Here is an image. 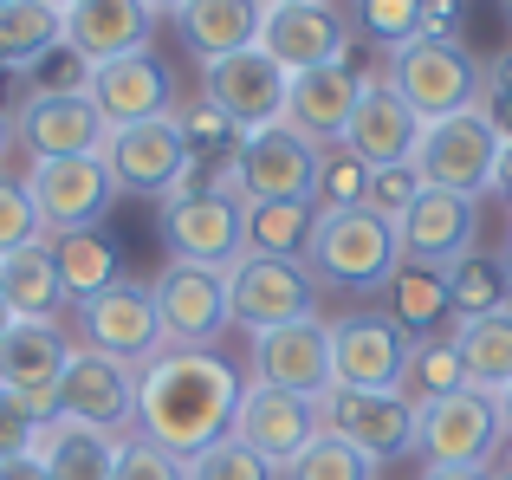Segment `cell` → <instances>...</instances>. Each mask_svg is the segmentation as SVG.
<instances>
[{
  "instance_id": "48",
  "label": "cell",
  "mask_w": 512,
  "mask_h": 480,
  "mask_svg": "<svg viewBox=\"0 0 512 480\" xmlns=\"http://www.w3.org/2000/svg\"><path fill=\"white\" fill-rule=\"evenodd\" d=\"M422 480H493L487 468H422Z\"/></svg>"
},
{
  "instance_id": "6",
  "label": "cell",
  "mask_w": 512,
  "mask_h": 480,
  "mask_svg": "<svg viewBox=\"0 0 512 480\" xmlns=\"http://www.w3.org/2000/svg\"><path fill=\"white\" fill-rule=\"evenodd\" d=\"M500 150L506 143L493 137V124L480 111H461V117H441V124H422V143H415V176L428 189H448V195H480L493 189L500 176Z\"/></svg>"
},
{
  "instance_id": "37",
  "label": "cell",
  "mask_w": 512,
  "mask_h": 480,
  "mask_svg": "<svg viewBox=\"0 0 512 480\" xmlns=\"http://www.w3.org/2000/svg\"><path fill=\"white\" fill-rule=\"evenodd\" d=\"M286 480H376V461L357 455V448L338 442V435H318V442L286 468Z\"/></svg>"
},
{
  "instance_id": "11",
  "label": "cell",
  "mask_w": 512,
  "mask_h": 480,
  "mask_svg": "<svg viewBox=\"0 0 512 480\" xmlns=\"http://www.w3.org/2000/svg\"><path fill=\"white\" fill-rule=\"evenodd\" d=\"M286 91H292V78L279 72L260 46H253V52H234V59L201 65V98H208V111H221L240 137L286 124Z\"/></svg>"
},
{
  "instance_id": "49",
  "label": "cell",
  "mask_w": 512,
  "mask_h": 480,
  "mask_svg": "<svg viewBox=\"0 0 512 480\" xmlns=\"http://www.w3.org/2000/svg\"><path fill=\"white\" fill-rule=\"evenodd\" d=\"M493 189H500L506 202H512V143H506V150H500V176H493Z\"/></svg>"
},
{
  "instance_id": "46",
  "label": "cell",
  "mask_w": 512,
  "mask_h": 480,
  "mask_svg": "<svg viewBox=\"0 0 512 480\" xmlns=\"http://www.w3.org/2000/svg\"><path fill=\"white\" fill-rule=\"evenodd\" d=\"M33 442H39V422L26 416V409L13 403L7 390H0V461H13V455H33Z\"/></svg>"
},
{
  "instance_id": "23",
  "label": "cell",
  "mask_w": 512,
  "mask_h": 480,
  "mask_svg": "<svg viewBox=\"0 0 512 480\" xmlns=\"http://www.w3.org/2000/svg\"><path fill=\"white\" fill-rule=\"evenodd\" d=\"M402 357H409V338H402L396 318H338L331 325V390H396Z\"/></svg>"
},
{
  "instance_id": "34",
  "label": "cell",
  "mask_w": 512,
  "mask_h": 480,
  "mask_svg": "<svg viewBox=\"0 0 512 480\" xmlns=\"http://www.w3.org/2000/svg\"><path fill=\"white\" fill-rule=\"evenodd\" d=\"M59 39H65V13H52L46 0H13V7H0V65H7V72H33Z\"/></svg>"
},
{
  "instance_id": "43",
  "label": "cell",
  "mask_w": 512,
  "mask_h": 480,
  "mask_svg": "<svg viewBox=\"0 0 512 480\" xmlns=\"http://www.w3.org/2000/svg\"><path fill=\"white\" fill-rule=\"evenodd\" d=\"M91 72H98V65H91L78 46L59 39V46L33 65V91H46V98H72V91H91Z\"/></svg>"
},
{
  "instance_id": "4",
  "label": "cell",
  "mask_w": 512,
  "mask_h": 480,
  "mask_svg": "<svg viewBox=\"0 0 512 480\" xmlns=\"http://www.w3.org/2000/svg\"><path fill=\"white\" fill-rule=\"evenodd\" d=\"M312 273H325L344 292H383L402 266V240L389 221H376L370 208H344V215H318L312 234Z\"/></svg>"
},
{
  "instance_id": "50",
  "label": "cell",
  "mask_w": 512,
  "mask_h": 480,
  "mask_svg": "<svg viewBox=\"0 0 512 480\" xmlns=\"http://www.w3.org/2000/svg\"><path fill=\"white\" fill-rule=\"evenodd\" d=\"M500 422H506V442H512V383H506V396H500Z\"/></svg>"
},
{
  "instance_id": "14",
  "label": "cell",
  "mask_w": 512,
  "mask_h": 480,
  "mask_svg": "<svg viewBox=\"0 0 512 480\" xmlns=\"http://www.w3.org/2000/svg\"><path fill=\"white\" fill-rule=\"evenodd\" d=\"M318 422H325V435L370 455L376 468L396 455H415V403L402 390H331L318 403Z\"/></svg>"
},
{
  "instance_id": "54",
  "label": "cell",
  "mask_w": 512,
  "mask_h": 480,
  "mask_svg": "<svg viewBox=\"0 0 512 480\" xmlns=\"http://www.w3.org/2000/svg\"><path fill=\"white\" fill-rule=\"evenodd\" d=\"M260 7H299V0H260Z\"/></svg>"
},
{
  "instance_id": "7",
  "label": "cell",
  "mask_w": 512,
  "mask_h": 480,
  "mask_svg": "<svg viewBox=\"0 0 512 480\" xmlns=\"http://www.w3.org/2000/svg\"><path fill=\"white\" fill-rule=\"evenodd\" d=\"M312 266L305 260H260V253H240L227 266V312H234L240 331H279V325H299L312 318Z\"/></svg>"
},
{
  "instance_id": "24",
  "label": "cell",
  "mask_w": 512,
  "mask_h": 480,
  "mask_svg": "<svg viewBox=\"0 0 512 480\" xmlns=\"http://www.w3.org/2000/svg\"><path fill=\"white\" fill-rule=\"evenodd\" d=\"M415 143H422V117L396 98L389 78H363V98H357L350 130H344V150L363 169H396V163H415Z\"/></svg>"
},
{
  "instance_id": "18",
  "label": "cell",
  "mask_w": 512,
  "mask_h": 480,
  "mask_svg": "<svg viewBox=\"0 0 512 480\" xmlns=\"http://www.w3.org/2000/svg\"><path fill=\"white\" fill-rule=\"evenodd\" d=\"M325 435L318 422V403L305 396H286V390H266V383H247L240 390V409H234V442H247L253 455H266L279 474L305 455V448Z\"/></svg>"
},
{
  "instance_id": "15",
  "label": "cell",
  "mask_w": 512,
  "mask_h": 480,
  "mask_svg": "<svg viewBox=\"0 0 512 480\" xmlns=\"http://www.w3.org/2000/svg\"><path fill=\"white\" fill-rule=\"evenodd\" d=\"M59 416L85 422V429H104V435L137 429V370L117 364V357H104V351L72 344L65 377H59Z\"/></svg>"
},
{
  "instance_id": "59",
  "label": "cell",
  "mask_w": 512,
  "mask_h": 480,
  "mask_svg": "<svg viewBox=\"0 0 512 480\" xmlns=\"http://www.w3.org/2000/svg\"><path fill=\"white\" fill-rule=\"evenodd\" d=\"M506 474H512V468H506Z\"/></svg>"
},
{
  "instance_id": "30",
  "label": "cell",
  "mask_w": 512,
  "mask_h": 480,
  "mask_svg": "<svg viewBox=\"0 0 512 480\" xmlns=\"http://www.w3.org/2000/svg\"><path fill=\"white\" fill-rule=\"evenodd\" d=\"M318 208L312 202H240V240L260 260H312Z\"/></svg>"
},
{
  "instance_id": "55",
  "label": "cell",
  "mask_w": 512,
  "mask_h": 480,
  "mask_svg": "<svg viewBox=\"0 0 512 480\" xmlns=\"http://www.w3.org/2000/svg\"><path fill=\"white\" fill-rule=\"evenodd\" d=\"M46 7H52V13H65V7H72V0H46Z\"/></svg>"
},
{
  "instance_id": "57",
  "label": "cell",
  "mask_w": 512,
  "mask_h": 480,
  "mask_svg": "<svg viewBox=\"0 0 512 480\" xmlns=\"http://www.w3.org/2000/svg\"><path fill=\"white\" fill-rule=\"evenodd\" d=\"M506 273H512V260H506Z\"/></svg>"
},
{
  "instance_id": "47",
  "label": "cell",
  "mask_w": 512,
  "mask_h": 480,
  "mask_svg": "<svg viewBox=\"0 0 512 480\" xmlns=\"http://www.w3.org/2000/svg\"><path fill=\"white\" fill-rule=\"evenodd\" d=\"M0 480H52V474L39 468V455H13V461H0Z\"/></svg>"
},
{
  "instance_id": "9",
  "label": "cell",
  "mask_w": 512,
  "mask_h": 480,
  "mask_svg": "<svg viewBox=\"0 0 512 480\" xmlns=\"http://www.w3.org/2000/svg\"><path fill=\"white\" fill-rule=\"evenodd\" d=\"M26 195H33L46 240L59 234H91L117 202V182L104 169V156H59V163H33L26 169Z\"/></svg>"
},
{
  "instance_id": "53",
  "label": "cell",
  "mask_w": 512,
  "mask_h": 480,
  "mask_svg": "<svg viewBox=\"0 0 512 480\" xmlns=\"http://www.w3.org/2000/svg\"><path fill=\"white\" fill-rule=\"evenodd\" d=\"M7 137H13V124H7V117H0V156H7Z\"/></svg>"
},
{
  "instance_id": "1",
  "label": "cell",
  "mask_w": 512,
  "mask_h": 480,
  "mask_svg": "<svg viewBox=\"0 0 512 480\" xmlns=\"http://www.w3.org/2000/svg\"><path fill=\"white\" fill-rule=\"evenodd\" d=\"M240 370L221 351H169L137 370V435L169 448L175 461H195L201 448L234 435L240 409Z\"/></svg>"
},
{
  "instance_id": "51",
  "label": "cell",
  "mask_w": 512,
  "mask_h": 480,
  "mask_svg": "<svg viewBox=\"0 0 512 480\" xmlns=\"http://www.w3.org/2000/svg\"><path fill=\"white\" fill-rule=\"evenodd\" d=\"M13 325H20V318H13V312H7V299H0V338H7Z\"/></svg>"
},
{
  "instance_id": "2",
  "label": "cell",
  "mask_w": 512,
  "mask_h": 480,
  "mask_svg": "<svg viewBox=\"0 0 512 480\" xmlns=\"http://www.w3.org/2000/svg\"><path fill=\"white\" fill-rule=\"evenodd\" d=\"M480 72H487V65H480L461 39H409V46L389 52V85H396V98L409 104L422 124L474 111Z\"/></svg>"
},
{
  "instance_id": "27",
  "label": "cell",
  "mask_w": 512,
  "mask_h": 480,
  "mask_svg": "<svg viewBox=\"0 0 512 480\" xmlns=\"http://www.w3.org/2000/svg\"><path fill=\"white\" fill-rule=\"evenodd\" d=\"M260 20H266L260 0H182V7H175V33H182V46L195 52L201 65L253 52L260 46Z\"/></svg>"
},
{
  "instance_id": "3",
  "label": "cell",
  "mask_w": 512,
  "mask_h": 480,
  "mask_svg": "<svg viewBox=\"0 0 512 480\" xmlns=\"http://www.w3.org/2000/svg\"><path fill=\"white\" fill-rule=\"evenodd\" d=\"M506 448V422H500V396L487 390H454L441 403L415 409V455L422 468H487Z\"/></svg>"
},
{
  "instance_id": "29",
  "label": "cell",
  "mask_w": 512,
  "mask_h": 480,
  "mask_svg": "<svg viewBox=\"0 0 512 480\" xmlns=\"http://www.w3.org/2000/svg\"><path fill=\"white\" fill-rule=\"evenodd\" d=\"M117 442H124V435H104V429H85V422L52 416L46 429H39L33 455L52 480H111L117 474Z\"/></svg>"
},
{
  "instance_id": "19",
  "label": "cell",
  "mask_w": 512,
  "mask_h": 480,
  "mask_svg": "<svg viewBox=\"0 0 512 480\" xmlns=\"http://www.w3.org/2000/svg\"><path fill=\"white\" fill-rule=\"evenodd\" d=\"M350 46V26L338 13V0H299V7H266L260 20V52L279 65L286 78L312 72V65H338Z\"/></svg>"
},
{
  "instance_id": "42",
  "label": "cell",
  "mask_w": 512,
  "mask_h": 480,
  "mask_svg": "<svg viewBox=\"0 0 512 480\" xmlns=\"http://www.w3.org/2000/svg\"><path fill=\"white\" fill-rule=\"evenodd\" d=\"M357 26L376 39V46H409L422 39V0H357Z\"/></svg>"
},
{
  "instance_id": "36",
  "label": "cell",
  "mask_w": 512,
  "mask_h": 480,
  "mask_svg": "<svg viewBox=\"0 0 512 480\" xmlns=\"http://www.w3.org/2000/svg\"><path fill=\"white\" fill-rule=\"evenodd\" d=\"M448 305H454V318H493V312H506L512 305V273L500 260H480V253H467L461 266H448Z\"/></svg>"
},
{
  "instance_id": "22",
  "label": "cell",
  "mask_w": 512,
  "mask_h": 480,
  "mask_svg": "<svg viewBox=\"0 0 512 480\" xmlns=\"http://www.w3.org/2000/svg\"><path fill=\"white\" fill-rule=\"evenodd\" d=\"M357 98H363V72L350 59L312 65V72H299L292 91H286V130H299L312 150H344V130H350Z\"/></svg>"
},
{
  "instance_id": "26",
  "label": "cell",
  "mask_w": 512,
  "mask_h": 480,
  "mask_svg": "<svg viewBox=\"0 0 512 480\" xmlns=\"http://www.w3.org/2000/svg\"><path fill=\"white\" fill-rule=\"evenodd\" d=\"M150 33H156V13L143 0H72L65 7V46H78L91 65L150 52Z\"/></svg>"
},
{
  "instance_id": "25",
  "label": "cell",
  "mask_w": 512,
  "mask_h": 480,
  "mask_svg": "<svg viewBox=\"0 0 512 480\" xmlns=\"http://www.w3.org/2000/svg\"><path fill=\"white\" fill-rule=\"evenodd\" d=\"M91 104L111 130H130V124H150V117H175V78L156 52H130V59H111L91 72Z\"/></svg>"
},
{
  "instance_id": "28",
  "label": "cell",
  "mask_w": 512,
  "mask_h": 480,
  "mask_svg": "<svg viewBox=\"0 0 512 480\" xmlns=\"http://www.w3.org/2000/svg\"><path fill=\"white\" fill-rule=\"evenodd\" d=\"M0 299L20 325H59L65 318V279H59V260H52V240L39 247H20L0 260Z\"/></svg>"
},
{
  "instance_id": "8",
  "label": "cell",
  "mask_w": 512,
  "mask_h": 480,
  "mask_svg": "<svg viewBox=\"0 0 512 480\" xmlns=\"http://www.w3.org/2000/svg\"><path fill=\"white\" fill-rule=\"evenodd\" d=\"M104 169H111L117 195H150V202H169L188 182L195 156H188L182 117H150V124H130L104 137Z\"/></svg>"
},
{
  "instance_id": "40",
  "label": "cell",
  "mask_w": 512,
  "mask_h": 480,
  "mask_svg": "<svg viewBox=\"0 0 512 480\" xmlns=\"http://www.w3.org/2000/svg\"><path fill=\"white\" fill-rule=\"evenodd\" d=\"M363 189H370V169H363L350 150H331V156H325V169H318L312 208H318V215H344V208H363Z\"/></svg>"
},
{
  "instance_id": "38",
  "label": "cell",
  "mask_w": 512,
  "mask_h": 480,
  "mask_svg": "<svg viewBox=\"0 0 512 480\" xmlns=\"http://www.w3.org/2000/svg\"><path fill=\"white\" fill-rule=\"evenodd\" d=\"M39 240H46V221H39L33 195H26V176L0 169V260L20 247H39Z\"/></svg>"
},
{
  "instance_id": "21",
  "label": "cell",
  "mask_w": 512,
  "mask_h": 480,
  "mask_svg": "<svg viewBox=\"0 0 512 480\" xmlns=\"http://www.w3.org/2000/svg\"><path fill=\"white\" fill-rule=\"evenodd\" d=\"M13 137L33 150V163H59V156H104L111 124L98 117L91 91H72V98H46V91H33V98L13 111Z\"/></svg>"
},
{
  "instance_id": "10",
  "label": "cell",
  "mask_w": 512,
  "mask_h": 480,
  "mask_svg": "<svg viewBox=\"0 0 512 480\" xmlns=\"http://www.w3.org/2000/svg\"><path fill=\"white\" fill-rule=\"evenodd\" d=\"M318 169H325V150H312L299 130L273 124V130H253V137L240 143L227 189H234L240 202H312Z\"/></svg>"
},
{
  "instance_id": "17",
  "label": "cell",
  "mask_w": 512,
  "mask_h": 480,
  "mask_svg": "<svg viewBox=\"0 0 512 480\" xmlns=\"http://www.w3.org/2000/svg\"><path fill=\"white\" fill-rule=\"evenodd\" d=\"M65 357H72V344H65L59 325H13L7 338H0V390L26 409L39 429L59 416Z\"/></svg>"
},
{
  "instance_id": "58",
  "label": "cell",
  "mask_w": 512,
  "mask_h": 480,
  "mask_svg": "<svg viewBox=\"0 0 512 480\" xmlns=\"http://www.w3.org/2000/svg\"><path fill=\"white\" fill-rule=\"evenodd\" d=\"M506 7H512V0H506Z\"/></svg>"
},
{
  "instance_id": "32",
  "label": "cell",
  "mask_w": 512,
  "mask_h": 480,
  "mask_svg": "<svg viewBox=\"0 0 512 480\" xmlns=\"http://www.w3.org/2000/svg\"><path fill=\"white\" fill-rule=\"evenodd\" d=\"M389 299H396V325H402V338H441V325L454 318V305H448V279L435 273V266H409L402 260L396 266V279H389Z\"/></svg>"
},
{
  "instance_id": "35",
  "label": "cell",
  "mask_w": 512,
  "mask_h": 480,
  "mask_svg": "<svg viewBox=\"0 0 512 480\" xmlns=\"http://www.w3.org/2000/svg\"><path fill=\"white\" fill-rule=\"evenodd\" d=\"M52 260H59V279H65V299H72V305L98 299L104 286L124 279V273H117V247L98 228H91V234H59V240H52Z\"/></svg>"
},
{
  "instance_id": "52",
  "label": "cell",
  "mask_w": 512,
  "mask_h": 480,
  "mask_svg": "<svg viewBox=\"0 0 512 480\" xmlns=\"http://www.w3.org/2000/svg\"><path fill=\"white\" fill-rule=\"evenodd\" d=\"M143 7H150V13H175V7H182V0H143Z\"/></svg>"
},
{
  "instance_id": "12",
  "label": "cell",
  "mask_w": 512,
  "mask_h": 480,
  "mask_svg": "<svg viewBox=\"0 0 512 480\" xmlns=\"http://www.w3.org/2000/svg\"><path fill=\"white\" fill-rule=\"evenodd\" d=\"M163 240H169V260H188V266H227L247 253L240 240V195L234 189H195V195H169L163 202Z\"/></svg>"
},
{
  "instance_id": "41",
  "label": "cell",
  "mask_w": 512,
  "mask_h": 480,
  "mask_svg": "<svg viewBox=\"0 0 512 480\" xmlns=\"http://www.w3.org/2000/svg\"><path fill=\"white\" fill-rule=\"evenodd\" d=\"M428 182L415 176V163H396V169H370V189H363V208H370L376 221H389V228H402V215L415 208V195H422Z\"/></svg>"
},
{
  "instance_id": "45",
  "label": "cell",
  "mask_w": 512,
  "mask_h": 480,
  "mask_svg": "<svg viewBox=\"0 0 512 480\" xmlns=\"http://www.w3.org/2000/svg\"><path fill=\"white\" fill-rule=\"evenodd\" d=\"M474 111L493 124V137H500V143H512V52L480 72V104H474Z\"/></svg>"
},
{
  "instance_id": "39",
  "label": "cell",
  "mask_w": 512,
  "mask_h": 480,
  "mask_svg": "<svg viewBox=\"0 0 512 480\" xmlns=\"http://www.w3.org/2000/svg\"><path fill=\"white\" fill-rule=\"evenodd\" d=\"M188 480H286V474H279L266 455H253L247 442H234V435H227V442L201 448V455L188 461Z\"/></svg>"
},
{
  "instance_id": "44",
  "label": "cell",
  "mask_w": 512,
  "mask_h": 480,
  "mask_svg": "<svg viewBox=\"0 0 512 480\" xmlns=\"http://www.w3.org/2000/svg\"><path fill=\"white\" fill-rule=\"evenodd\" d=\"M111 480H188V461H175L169 448L150 442V435H124V442H117V474Z\"/></svg>"
},
{
  "instance_id": "13",
  "label": "cell",
  "mask_w": 512,
  "mask_h": 480,
  "mask_svg": "<svg viewBox=\"0 0 512 480\" xmlns=\"http://www.w3.org/2000/svg\"><path fill=\"white\" fill-rule=\"evenodd\" d=\"M150 292H156L163 338L175 351H214V338L234 325V312H227V273H214V266L169 260Z\"/></svg>"
},
{
  "instance_id": "16",
  "label": "cell",
  "mask_w": 512,
  "mask_h": 480,
  "mask_svg": "<svg viewBox=\"0 0 512 480\" xmlns=\"http://www.w3.org/2000/svg\"><path fill=\"white\" fill-rule=\"evenodd\" d=\"M253 383L305 396V403H325L331 383H338L331 377V325L312 312V318H299V325L260 331V338H253Z\"/></svg>"
},
{
  "instance_id": "56",
  "label": "cell",
  "mask_w": 512,
  "mask_h": 480,
  "mask_svg": "<svg viewBox=\"0 0 512 480\" xmlns=\"http://www.w3.org/2000/svg\"><path fill=\"white\" fill-rule=\"evenodd\" d=\"M0 7H13V0H0Z\"/></svg>"
},
{
  "instance_id": "33",
  "label": "cell",
  "mask_w": 512,
  "mask_h": 480,
  "mask_svg": "<svg viewBox=\"0 0 512 480\" xmlns=\"http://www.w3.org/2000/svg\"><path fill=\"white\" fill-rule=\"evenodd\" d=\"M396 390L409 396L415 409H428V403H441V396L467 390V370H461V351H454V331H441V338H415V344H409Z\"/></svg>"
},
{
  "instance_id": "5",
  "label": "cell",
  "mask_w": 512,
  "mask_h": 480,
  "mask_svg": "<svg viewBox=\"0 0 512 480\" xmlns=\"http://www.w3.org/2000/svg\"><path fill=\"white\" fill-rule=\"evenodd\" d=\"M72 325H78V344H85V351H104V357H117V364H130V370L156 364V357L169 351L163 318H156V292L137 286V279H117V286H104L98 299L72 305Z\"/></svg>"
},
{
  "instance_id": "20",
  "label": "cell",
  "mask_w": 512,
  "mask_h": 480,
  "mask_svg": "<svg viewBox=\"0 0 512 480\" xmlns=\"http://www.w3.org/2000/svg\"><path fill=\"white\" fill-rule=\"evenodd\" d=\"M396 240H402V260H409V266H435V273H448V266H461L467 253L480 247V202L448 195V189H422L415 208L402 215Z\"/></svg>"
},
{
  "instance_id": "31",
  "label": "cell",
  "mask_w": 512,
  "mask_h": 480,
  "mask_svg": "<svg viewBox=\"0 0 512 480\" xmlns=\"http://www.w3.org/2000/svg\"><path fill=\"white\" fill-rule=\"evenodd\" d=\"M454 351H461L467 390L506 396V383H512V305L493 312V318H467V325H454Z\"/></svg>"
}]
</instances>
